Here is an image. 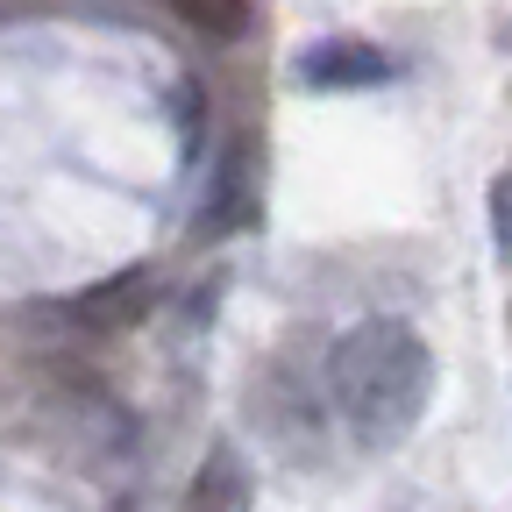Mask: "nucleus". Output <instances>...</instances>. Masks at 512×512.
Here are the masks:
<instances>
[{
	"instance_id": "f03ea898",
	"label": "nucleus",
	"mask_w": 512,
	"mask_h": 512,
	"mask_svg": "<svg viewBox=\"0 0 512 512\" xmlns=\"http://www.w3.org/2000/svg\"><path fill=\"white\" fill-rule=\"evenodd\" d=\"M299 64H306V86H377V79H392V57L377 43H313Z\"/></svg>"
},
{
	"instance_id": "20e7f679",
	"label": "nucleus",
	"mask_w": 512,
	"mask_h": 512,
	"mask_svg": "<svg viewBox=\"0 0 512 512\" xmlns=\"http://www.w3.org/2000/svg\"><path fill=\"white\" fill-rule=\"evenodd\" d=\"M143 306H150L143 278H114V285H93L79 299V320H93V328H121V320H136Z\"/></svg>"
},
{
	"instance_id": "39448f33",
	"label": "nucleus",
	"mask_w": 512,
	"mask_h": 512,
	"mask_svg": "<svg viewBox=\"0 0 512 512\" xmlns=\"http://www.w3.org/2000/svg\"><path fill=\"white\" fill-rule=\"evenodd\" d=\"M178 22H192L200 36H242L249 29V0H164Z\"/></svg>"
},
{
	"instance_id": "f257e3e1",
	"label": "nucleus",
	"mask_w": 512,
	"mask_h": 512,
	"mask_svg": "<svg viewBox=\"0 0 512 512\" xmlns=\"http://www.w3.org/2000/svg\"><path fill=\"white\" fill-rule=\"evenodd\" d=\"M434 392V356L406 320H363L328 349V413L356 448H399Z\"/></svg>"
},
{
	"instance_id": "7ed1b4c3",
	"label": "nucleus",
	"mask_w": 512,
	"mask_h": 512,
	"mask_svg": "<svg viewBox=\"0 0 512 512\" xmlns=\"http://www.w3.org/2000/svg\"><path fill=\"white\" fill-rule=\"evenodd\" d=\"M185 512H249V463L235 456V448H207V463H200V477H192V491H185Z\"/></svg>"
}]
</instances>
